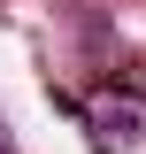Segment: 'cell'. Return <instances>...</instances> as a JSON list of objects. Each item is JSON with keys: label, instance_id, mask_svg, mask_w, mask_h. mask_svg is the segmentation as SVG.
I'll list each match as a JSON object with an SVG mask.
<instances>
[{"label": "cell", "instance_id": "obj_1", "mask_svg": "<svg viewBox=\"0 0 146 154\" xmlns=\"http://www.w3.org/2000/svg\"><path fill=\"white\" fill-rule=\"evenodd\" d=\"M92 139H100V146H131V139H138V108H100L92 116Z\"/></svg>", "mask_w": 146, "mask_h": 154}]
</instances>
